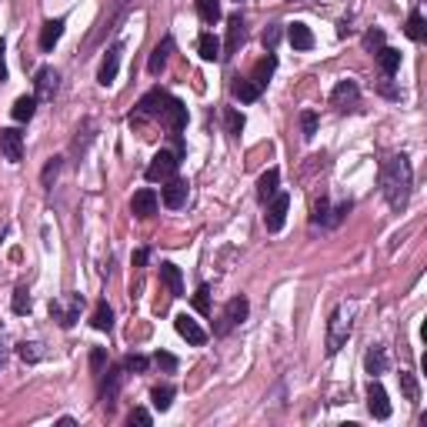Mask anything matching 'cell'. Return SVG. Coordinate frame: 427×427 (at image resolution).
Masks as SVG:
<instances>
[{
    "mask_svg": "<svg viewBox=\"0 0 427 427\" xmlns=\"http://www.w3.org/2000/svg\"><path fill=\"white\" fill-rule=\"evenodd\" d=\"M381 190H384V197H388V204L394 207V210H401V207L408 204V197H410V161L404 157V154L384 161V167H381Z\"/></svg>",
    "mask_w": 427,
    "mask_h": 427,
    "instance_id": "cell-1",
    "label": "cell"
},
{
    "mask_svg": "<svg viewBox=\"0 0 427 427\" xmlns=\"http://www.w3.org/2000/svg\"><path fill=\"white\" fill-rule=\"evenodd\" d=\"M177 167H181V154L157 150V154L150 157V164H147V170H144V177H147L150 184H167L170 177H177Z\"/></svg>",
    "mask_w": 427,
    "mask_h": 427,
    "instance_id": "cell-2",
    "label": "cell"
},
{
    "mask_svg": "<svg viewBox=\"0 0 427 427\" xmlns=\"http://www.w3.org/2000/svg\"><path fill=\"white\" fill-rule=\"evenodd\" d=\"M167 97H170V93H164V91H150L147 97L137 104V111L130 113V124H144V120H150V117H157V120H161Z\"/></svg>",
    "mask_w": 427,
    "mask_h": 427,
    "instance_id": "cell-3",
    "label": "cell"
},
{
    "mask_svg": "<svg viewBox=\"0 0 427 427\" xmlns=\"http://www.w3.org/2000/svg\"><path fill=\"white\" fill-rule=\"evenodd\" d=\"M80 307H84L80 294H71L67 300H51V317H54L60 327H74L77 317H80Z\"/></svg>",
    "mask_w": 427,
    "mask_h": 427,
    "instance_id": "cell-4",
    "label": "cell"
},
{
    "mask_svg": "<svg viewBox=\"0 0 427 427\" xmlns=\"http://www.w3.org/2000/svg\"><path fill=\"white\" fill-rule=\"evenodd\" d=\"M267 214H264V227L271 230V234H278L280 227H284V221H287V207H291V197L287 194H274L271 201H267Z\"/></svg>",
    "mask_w": 427,
    "mask_h": 427,
    "instance_id": "cell-5",
    "label": "cell"
},
{
    "mask_svg": "<svg viewBox=\"0 0 427 427\" xmlns=\"http://www.w3.org/2000/svg\"><path fill=\"white\" fill-rule=\"evenodd\" d=\"M174 327H177V334L184 337L187 344H194V347H201V344H207V331L194 320V317H187V314H177L174 317Z\"/></svg>",
    "mask_w": 427,
    "mask_h": 427,
    "instance_id": "cell-6",
    "label": "cell"
},
{
    "mask_svg": "<svg viewBox=\"0 0 427 427\" xmlns=\"http://www.w3.org/2000/svg\"><path fill=\"white\" fill-rule=\"evenodd\" d=\"M247 311H251V304L247 298H234L227 307H224V317H221V327H217V334H227L230 327H237L241 320H247Z\"/></svg>",
    "mask_w": 427,
    "mask_h": 427,
    "instance_id": "cell-7",
    "label": "cell"
},
{
    "mask_svg": "<svg viewBox=\"0 0 427 427\" xmlns=\"http://www.w3.org/2000/svg\"><path fill=\"white\" fill-rule=\"evenodd\" d=\"M130 214H134V217H140V221L154 217V214H157V194H154L150 187L137 190V194L130 197Z\"/></svg>",
    "mask_w": 427,
    "mask_h": 427,
    "instance_id": "cell-8",
    "label": "cell"
},
{
    "mask_svg": "<svg viewBox=\"0 0 427 427\" xmlns=\"http://www.w3.org/2000/svg\"><path fill=\"white\" fill-rule=\"evenodd\" d=\"M0 150H3V157L10 164H17L20 157H24V134L14 127H3L0 130Z\"/></svg>",
    "mask_w": 427,
    "mask_h": 427,
    "instance_id": "cell-9",
    "label": "cell"
},
{
    "mask_svg": "<svg viewBox=\"0 0 427 427\" xmlns=\"http://www.w3.org/2000/svg\"><path fill=\"white\" fill-rule=\"evenodd\" d=\"M367 410H371L377 421H388L390 417V401H388V390L381 388L377 381H371V388H367Z\"/></svg>",
    "mask_w": 427,
    "mask_h": 427,
    "instance_id": "cell-10",
    "label": "cell"
},
{
    "mask_svg": "<svg viewBox=\"0 0 427 427\" xmlns=\"http://www.w3.org/2000/svg\"><path fill=\"white\" fill-rule=\"evenodd\" d=\"M357 97H361L357 84L354 80H340L334 91H331V104H334L337 111H351V107H357Z\"/></svg>",
    "mask_w": 427,
    "mask_h": 427,
    "instance_id": "cell-11",
    "label": "cell"
},
{
    "mask_svg": "<svg viewBox=\"0 0 427 427\" xmlns=\"http://www.w3.org/2000/svg\"><path fill=\"white\" fill-rule=\"evenodd\" d=\"M161 120L167 124L174 134H181L187 127V107L177 100V97H167V104H164V113H161Z\"/></svg>",
    "mask_w": 427,
    "mask_h": 427,
    "instance_id": "cell-12",
    "label": "cell"
},
{
    "mask_svg": "<svg viewBox=\"0 0 427 427\" xmlns=\"http://www.w3.org/2000/svg\"><path fill=\"white\" fill-rule=\"evenodd\" d=\"M161 197H164V204L170 210H177V207L187 204V181H177V177H170L167 184L161 187Z\"/></svg>",
    "mask_w": 427,
    "mask_h": 427,
    "instance_id": "cell-13",
    "label": "cell"
},
{
    "mask_svg": "<svg viewBox=\"0 0 427 427\" xmlns=\"http://www.w3.org/2000/svg\"><path fill=\"white\" fill-rule=\"evenodd\" d=\"M347 334H351V320H344V314L337 311V314L331 317V337H327V354H337V351H340V344L347 340Z\"/></svg>",
    "mask_w": 427,
    "mask_h": 427,
    "instance_id": "cell-14",
    "label": "cell"
},
{
    "mask_svg": "<svg viewBox=\"0 0 427 427\" xmlns=\"http://www.w3.org/2000/svg\"><path fill=\"white\" fill-rule=\"evenodd\" d=\"M287 40H291L294 51H311V47H314V34H311V27L300 24V20L287 24Z\"/></svg>",
    "mask_w": 427,
    "mask_h": 427,
    "instance_id": "cell-15",
    "label": "cell"
},
{
    "mask_svg": "<svg viewBox=\"0 0 427 427\" xmlns=\"http://www.w3.org/2000/svg\"><path fill=\"white\" fill-rule=\"evenodd\" d=\"M117 71H120V44H113L111 51H107L104 64H100V74H97V80L107 87V84H113V80H117Z\"/></svg>",
    "mask_w": 427,
    "mask_h": 427,
    "instance_id": "cell-16",
    "label": "cell"
},
{
    "mask_svg": "<svg viewBox=\"0 0 427 427\" xmlns=\"http://www.w3.org/2000/svg\"><path fill=\"white\" fill-rule=\"evenodd\" d=\"M34 84H37V93H34V97H37V100H51L57 93V71L54 67H40Z\"/></svg>",
    "mask_w": 427,
    "mask_h": 427,
    "instance_id": "cell-17",
    "label": "cell"
},
{
    "mask_svg": "<svg viewBox=\"0 0 427 427\" xmlns=\"http://www.w3.org/2000/svg\"><path fill=\"white\" fill-rule=\"evenodd\" d=\"M278 184H280V170L278 167H271L267 174H260V181H257V201L260 204H267V201L278 194Z\"/></svg>",
    "mask_w": 427,
    "mask_h": 427,
    "instance_id": "cell-18",
    "label": "cell"
},
{
    "mask_svg": "<svg viewBox=\"0 0 427 427\" xmlns=\"http://www.w3.org/2000/svg\"><path fill=\"white\" fill-rule=\"evenodd\" d=\"M274 71H278V57H274V54L260 57V60H257V67H254V74H251V80H254V84H257L260 91H264V87H267V80L274 77Z\"/></svg>",
    "mask_w": 427,
    "mask_h": 427,
    "instance_id": "cell-19",
    "label": "cell"
},
{
    "mask_svg": "<svg viewBox=\"0 0 427 427\" xmlns=\"http://www.w3.org/2000/svg\"><path fill=\"white\" fill-rule=\"evenodd\" d=\"M197 54H201V60H221V37H217V34H210V30H207V34H201V37H197Z\"/></svg>",
    "mask_w": 427,
    "mask_h": 427,
    "instance_id": "cell-20",
    "label": "cell"
},
{
    "mask_svg": "<svg viewBox=\"0 0 427 427\" xmlns=\"http://www.w3.org/2000/svg\"><path fill=\"white\" fill-rule=\"evenodd\" d=\"M377 67H381V74L384 77H394L397 71H401V51L381 47V51H377Z\"/></svg>",
    "mask_w": 427,
    "mask_h": 427,
    "instance_id": "cell-21",
    "label": "cell"
},
{
    "mask_svg": "<svg viewBox=\"0 0 427 427\" xmlns=\"http://www.w3.org/2000/svg\"><path fill=\"white\" fill-rule=\"evenodd\" d=\"M64 37V20H47L44 24V30H40V51H54L57 40Z\"/></svg>",
    "mask_w": 427,
    "mask_h": 427,
    "instance_id": "cell-22",
    "label": "cell"
},
{
    "mask_svg": "<svg viewBox=\"0 0 427 427\" xmlns=\"http://www.w3.org/2000/svg\"><path fill=\"white\" fill-rule=\"evenodd\" d=\"M34 111H37V97H34V93H24V97H17V100H14L10 117L24 124V120H30V117H34Z\"/></svg>",
    "mask_w": 427,
    "mask_h": 427,
    "instance_id": "cell-23",
    "label": "cell"
},
{
    "mask_svg": "<svg viewBox=\"0 0 427 427\" xmlns=\"http://www.w3.org/2000/svg\"><path fill=\"white\" fill-rule=\"evenodd\" d=\"M170 51H174V40H164V44H157V47H154V54H150V60H147V71L150 74H161V71H164V67H167V54Z\"/></svg>",
    "mask_w": 427,
    "mask_h": 427,
    "instance_id": "cell-24",
    "label": "cell"
},
{
    "mask_svg": "<svg viewBox=\"0 0 427 427\" xmlns=\"http://www.w3.org/2000/svg\"><path fill=\"white\" fill-rule=\"evenodd\" d=\"M161 280L170 287V294H174V298H181V294H184V278H181V267H174V264H161Z\"/></svg>",
    "mask_w": 427,
    "mask_h": 427,
    "instance_id": "cell-25",
    "label": "cell"
},
{
    "mask_svg": "<svg viewBox=\"0 0 427 427\" xmlns=\"http://www.w3.org/2000/svg\"><path fill=\"white\" fill-rule=\"evenodd\" d=\"M364 367H367L371 377H381V374L388 371V354H384V347H371L367 357H364Z\"/></svg>",
    "mask_w": 427,
    "mask_h": 427,
    "instance_id": "cell-26",
    "label": "cell"
},
{
    "mask_svg": "<svg viewBox=\"0 0 427 427\" xmlns=\"http://www.w3.org/2000/svg\"><path fill=\"white\" fill-rule=\"evenodd\" d=\"M230 93H234L241 104H254V100L260 97V87L254 84V80H251V77H247V80H237V84L230 87Z\"/></svg>",
    "mask_w": 427,
    "mask_h": 427,
    "instance_id": "cell-27",
    "label": "cell"
},
{
    "mask_svg": "<svg viewBox=\"0 0 427 427\" xmlns=\"http://www.w3.org/2000/svg\"><path fill=\"white\" fill-rule=\"evenodd\" d=\"M241 40H244V20H241V14H234V17L227 20V54H234Z\"/></svg>",
    "mask_w": 427,
    "mask_h": 427,
    "instance_id": "cell-28",
    "label": "cell"
},
{
    "mask_svg": "<svg viewBox=\"0 0 427 427\" xmlns=\"http://www.w3.org/2000/svg\"><path fill=\"white\" fill-rule=\"evenodd\" d=\"M91 324H93V327H97V331H111V327H113V311H111V307H107V300H100V304L93 307Z\"/></svg>",
    "mask_w": 427,
    "mask_h": 427,
    "instance_id": "cell-29",
    "label": "cell"
},
{
    "mask_svg": "<svg viewBox=\"0 0 427 427\" xmlns=\"http://www.w3.org/2000/svg\"><path fill=\"white\" fill-rule=\"evenodd\" d=\"M404 34H408L410 40H417V44L427 37V24H424V14H421V10H414V14L408 17V27H404Z\"/></svg>",
    "mask_w": 427,
    "mask_h": 427,
    "instance_id": "cell-30",
    "label": "cell"
},
{
    "mask_svg": "<svg viewBox=\"0 0 427 427\" xmlns=\"http://www.w3.org/2000/svg\"><path fill=\"white\" fill-rule=\"evenodd\" d=\"M197 14L204 24H217L221 20V0H197Z\"/></svg>",
    "mask_w": 427,
    "mask_h": 427,
    "instance_id": "cell-31",
    "label": "cell"
},
{
    "mask_svg": "<svg viewBox=\"0 0 427 427\" xmlns=\"http://www.w3.org/2000/svg\"><path fill=\"white\" fill-rule=\"evenodd\" d=\"M170 401H174V388H170V384L150 390V404H154L157 410H167V408H170Z\"/></svg>",
    "mask_w": 427,
    "mask_h": 427,
    "instance_id": "cell-32",
    "label": "cell"
},
{
    "mask_svg": "<svg viewBox=\"0 0 427 427\" xmlns=\"http://www.w3.org/2000/svg\"><path fill=\"white\" fill-rule=\"evenodd\" d=\"M120 384H124V371L117 367V371H111V384H104V404H111L113 397H117Z\"/></svg>",
    "mask_w": 427,
    "mask_h": 427,
    "instance_id": "cell-33",
    "label": "cell"
},
{
    "mask_svg": "<svg viewBox=\"0 0 427 427\" xmlns=\"http://www.w3.org/2000/svg\"><path fill=\"white\" fill-rule=\"evenodd\" d=\"M10 307H14V314H27V311H30V294H27V287H17V291H14Z\"/></svg>",
    "mask_w": 427,
    "mask_h": 427,
    "instance_id": "cell-34",
    "label": "cell"
},
{
    "mask_svg": "<svg viewBox=\"0 0 427 427\" xmlns=\"http://www.w3.org/2000/svg\"><path fill=\"white\" fill-rule=\"evenodd\" d=\"M194 311H197V314H210V287H197V294H194Z\"/></svg>",
    "mask_w": 427,
    "mask_h": 427,
    "instance_id": "cell-35",
    "label": "cell"
},
{
    "mask_svg": "<svg viewBox=\"0 0 427 427\" xmlns=\"http://www.w3.org/2000/svg\"><path fill=\"white\" fill-rule=\"evenodd\" d=\"M260 40H264V47H267V54H274V47H278L280 40V24H271L264 34H260Z\"/></svg>",
    "mask_w": 427,
    "mask_h": 427,
    "instance_id": "cell-36",
    "label": "cell"
},
{
    "mask_svg": "<svg viewBox=\"0 0 427 427\" xmlns=\"http://www.w3.org/2000/svg\"><path fill=\"white\" fill-rule=\"evenodd\" d=\"M364 47L377 54V51L384 47V30H381V27H374V30H367V34H364Z\"/></svg>",
    "mask_w": 427,
    "mask_h": 427,
    "instance_id": "cell-37",
    "label": "cell"
},
{
    "mask_svg": "<svg viewBox=\"0 0 427 427\" xmlns=\"http://www.w3.org/2000/svg\"><path fill=\"white\" fill-rule=\"evenodd\" d=\"M401 390H404L408 401H417V381H414V374L401 371Z\"/></svg>",
    "mask_w": 427,
    "mask_h": 427,
    "instance_id": "cell-38",
    "label": "cell"
},
{
    "mask_svg": "<svg viewBox=\"0 0 427 427\" xmlns=\"http://www.w3.org/2000/svg\"><path fill=\"white\" fill-rule=\"evenodd\" d=\"M300 127H304V137L311 140V137L317 134V113L314 111H304V113H300Z\"/></svg>",
    "mask_w": 427,
    "mask_h": 427,
    "instance_id": "cell-39",
    "label": "cell"
},
{
    "mask_svg": "<svg viewBox=\"0 0 427 427\" xmlns=\"http://www.w3.org/2000/svg\"><path fill=\"white\" fill-rule=\"evenodd\" d=\"M124 367H127V371L144 374V371H147V357H144V354H130L127 361H124Z\"/></svg>",
    "mask_w": 427,
    "mask_h": 427,
    "instance_id": "cell-40",
    "label": "cell"
},
{
    "mask_svg": "<svg viewBox=\"0 0 427 427\" xmlns=\"http://www.w3.org/2000/svg\"><path fill=\"white\" fill-rule=\"evenodd\" d=\"M154 364H157V367H164V371H177V357H174V354H167V351H157Z\"/></svg>",
    "mask_w": 427,
    "mask_h": 427,
    "instance_id": "cell-41",
    "label": "cell"
},
{
    "mask_svg": "<svg viewBox=\"0 0 427 427\" xmlns=\"http://www.w3.org/2000/svg\"><path fill=\"white\" fill-rule=\"evenodd\" d=\"M227 130H230V134H241L244 130V113L227 111Z\"/></svg>",
    "mask_w": 427,
    "mask_h": 427,
    "instance_id": "cell-42",
    "label": "cell"
},
{
    "mask_svg": "<svg viewBox=\"0 0 427 427\" xmlns=\"http://www.w3.org/2000/svg\"><path fill=\"white\" fill-rule=\"evenodd\" d=\"M130 424H144V427H147L150 424V410L134 408V410H130Z\"/></svg>",
    "mask_w": 427,
    "mask_h": 427,
    "instance_id": "cell-43",
    "label": "cell"
},
{
    "mask_svg": "<svg viewBox=\"0 0 427 427\" xmlns=\"http://www.w3.org/2000/svg\"><path fill=\"white\" fill-rule=\"evenodd\" d=\"M104 361H107L104 347H93V354H91V367H93V371H100V367H104Z\"/></svg>",
    "mask_w": 427,
    "mask_h": 427,
    "instance_id": "cell-44",
    "label": "cell"
},
{
    "mask_svg": "<svg viewBox=\"0 0 427 427\" xmlns=\"http://www.w3.org/2000/svg\"><path fill=\"white\" fill-rule=\"evenodd\" d=\"M314 221H324V224H327V201H324V197H320V204L314 207Z\"/></svg>",
    "mask_w": 427,
    "mask_h": 427,
    "instance_id": "cell-45",
    "label": "cell"
},
{
    "mask_svg": "<svg viewBox=\"0 0 427 427\" xmlns=\"http://www.w3.org/2000/svg\"><path fill=\"white\" fill-rule=\"evenodd\" d=\"M147 251H144V247H140V251H134V267H144V264H147Z\"/></svg>",
    "mask_w": 427,
    "mask_h": 427,
    "instance_id": "cell-46",
    "label": "cell"
},
{
    "mask_svg": "<svg viewBox=\"0 0 427 427\" xmlns=\"http://www.w3.org/2000/svg\"><path fill=\"white\" fill-rule=\"evenodd\" d=\"M57 170H60V161H54V164H47V170H44V181H51Z\"/></svg>",
    "mask_w": 427,
    "mask_h": 427,
    "instance_id": "cell-47",
    "label": "cell"
},
{
    "mask_svg": "<svg viewBox=\"0 0 427 427\" xmlns=\"http://www.w3.org/2000/svg\"><path fill=\"white\" fill-rule=\"evenodd\" d=\"M0 80H7V64H3V40H0Z\"/></svg>",
    "mask_w": 427,
    "mask_h": 427,
    "instance_id": "cell-48",
    "label": "cell"
}]
</instances>
